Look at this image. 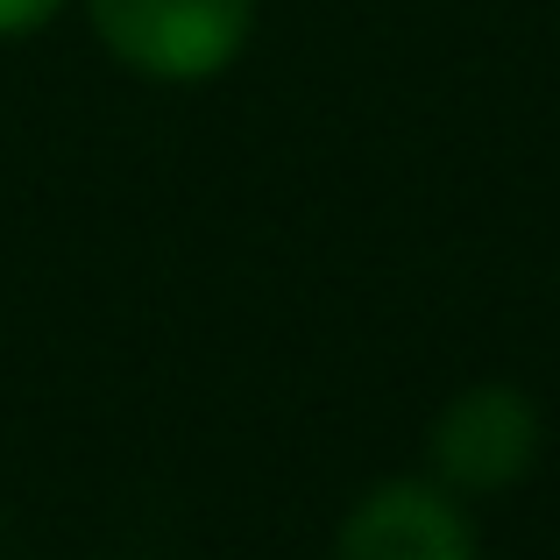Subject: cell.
I'll return each mask as SVG.
<instances>
[{
	"label": "cell",
	"mask_w": 560,
	"mask_h": 560,
	"mask_svg": "<svg viewBox=\"0 0 560 560\" xmlns=\"http://www.w3.org/2000/svg\"><path fill=\"white\" fill-rule=\"evenodd\" d=\"M93 28L128 71L164 85H199L242 57L256 0H85Z\"/></svg>",
	"instance_id": "1"
},
{
	"label": "cell",
	"mask_w": 560,
	"mask_h": 560,
	"mask_svg": "<svg viewBox=\"0 0 560 560\" xmlns=\"http://www.w3.org/2000/svg\"><path fill=\"white\" fill-rule=\"evenodd\" d=\"M539 454V411L511 383H476L433 419V468L447 490H504Z\"/></svg>",
	"instance_id": "2"
},
{
	"label": "cell",
	"mask_w": 560,
	"mask_h": 560,
	"mask_svg": "<svg viewBox=\"0 0 560 560\" xmlns=\"http://www.w3.org/2000/svg\"><path fill=\"white\" fill-rule=\"evenodd\" d=\"M334 560H476V525L447 482H376L341 518Z\"/></svg>",
	"instance_id": "3"
},
{
	"label": "cell",
	"mask_w": 560,
	"mask_h": 560,
	"mask_svg": "<svg viewBox=\"0 0 560 560\" xmlns=\"http://www.w3.org/2000/svg\"><path fill=\"white\" fill-rule=\"evenodd\" d=\"M65 0H0V36H36Z\"/></svg>",
	"instance_id": "4"
}]
</instances>
